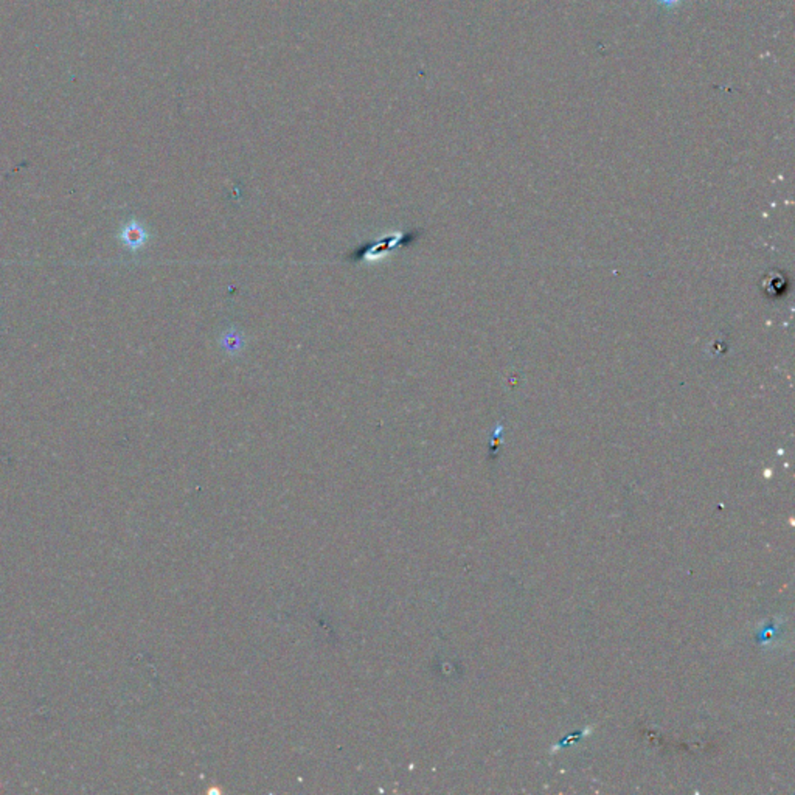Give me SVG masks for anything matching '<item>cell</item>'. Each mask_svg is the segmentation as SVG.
<instances>
[{"label":"cell","mask_w":795,"mask_h":795,"mask_svg":"<svg viewBox=\"0 0 795 795\" xmlns=\"http://www.w3.org/2000/svg\"><path fill=\"white\" fill-rule=\"evenodd\" d=\"M129 236H128V243L132 247H140L143 243H145L146 239V231L143 230L140 226L134 224V227L131 229V231H128Z\"/></svg>","instance_id":"2"},{"label":"cell","mask_w":795,"mask_h":795,"mask_svg":"<svg viewBox=\"0 0 795 795\" xmlns=\"http://www.w3.org/2000/svg\"><path fill=\"white\" fill-rule=\"evenodd\" d=\"M657 4L668 8V10H673V8H676V6L682 4V0H657Z\"/></svg>","instance_id":"3"},{"label":"cell","mask_w":795,"mask_h":795,"mask_svg":"<svg viewBox=\"0 0 795 795\" xmlns=\"http://www.w3.org/2000/svg\"><path fill=\"white\" fill-rule=\"evenodd\" d=\"M219 345L229 356H238L246 346L244 334L238 329H227L219 337Z\"/></svg>","instance_id":"1"}]
</instances>
